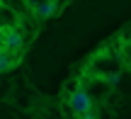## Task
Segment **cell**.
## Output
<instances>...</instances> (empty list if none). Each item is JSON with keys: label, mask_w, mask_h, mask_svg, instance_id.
I'll use <instances>...</instances> for the list:
<instances>
[{"label": "cell", "mask_w": 131, "mask_h": 119, "mask_svg": "<svg viewBox=\"0 0 131 119\" xmlns=\"http://www.w3.org/2000/svg\"><path fill=\"white\" fill-rule=\"evenodd\" d=\"M0 34H3V51H7V53H15V51H19V49H22L24 39H22V34H19L17 29L7 27V29H3Z\"/></svg>", "instance_id": "cell-1"}, {"label": "cell", "mask_w": 131, "mask_h": 119, "mask_svg": "<svg viewBox=\"0 0 131 119\" xmlns=\"http://www.w3.org/2000/svg\"><path fill=\"white\" fill-rule=\"evenodd\" d=\"M70 107H73V112L75 114H85V112L92 107V100H90V95L85 90H80V88H75L73 92H70Z\"/></svg>", "instance_id": "cell-2"}, {"label": "cell", "mask_w": 131, "mask_h": 119, "mask_svg": "<svg viewBox=\"0 0 131 119\" xmlns=\"http://www.w3.org/2000/svg\"><path fill=\"white\" fill-rule=\"evenodd\" d=\"M56 7H58V0H44V3L34 5V15L41 17V19H46V17H51V15L56 12Z\"/></svg>", "instance_id": "cell-3"}, {"label": "cell", "mask_w": 131, "mask_h": 119, "mask_svg": "<svg viewBox=\"0 0 131 119\" xmlns=\"http://www.w3.org/2000/svg\"><path fill=\"white\" fill-rule=\"evenodd\" d=\"M12 63H15L12 53H7V51H3V49H0V73H3V71H10V68H12Z\"/></svg>", "instance_id": "cell-4"}, {"label": "cell", "mask_w": 131, "mask_h": 119, "mask_svg": "<svg viewBox=\"0 0 131 119\" xmlns=\"http://www.w3.org/2000/svg\"><path fill=\"white\" fill-rule=\"evenodd\" d=\"M78 119H97V112H95V107H90V110L85 112V114H80Z\"/></svg>", "instance_id": "cell-5"}, {"label": "cell", "mask_w": 131, "mask_h": 119, "mask_svg": "<svg viewBox=\"0 0 131 119\" xmlns=\"http://www.w3.org/2000/svg\"><path fill=\"white\" fill-rule=\"evenodd\" d=\"M0 49H3V34H0Z\"/></svg>", "instance_id": "cell-6"}]
</instances>
